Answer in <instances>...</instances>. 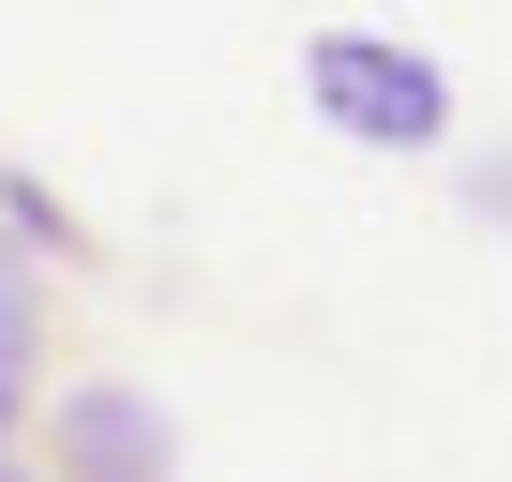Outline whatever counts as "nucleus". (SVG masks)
<instances>
[{
  "mask_svg": "<svg viewBox=\"0 0 512 482\" xmlns=\"http://www.w3.org/2000/svg\"><path fill=\"white\" fill-rule=\"evenodd\" d=\"M0 482H46V467H31V452H0Z\"/></svg>",
  "mask_w": 512,
  "mask_h": 482,
  "instance_id": "0eeeda50",
  "label": "nucleus"
},
{
  "mask_svg": "<svg viewBox=\"0 0 512 482\" xmlns=\"http://www.w3.org/2000/svg\"><path fill=\"white\" fill-rule=\"evenodd\" d=\"M0 241H16L31 272H91V257H106V241H91V211H76L46 166H0Z\"/></svg>",
  "mask_w": 512,
  "mask_h": 482,
  "instance_id": "7ed1b4c3",
  "label": "nucleus"
},
{
  "mask_svg": "<svg viewBox=\"0 0 512 482\" xmlns=\"http://www.w3.org/2000/svg\"><path fill=\"white\" fill-rule=\"evenodd\" d=\"M452 196H467L482 226H512V151H467V166H452Z\"/></svg>",
  "mask_w": 512,
  "mask_h": 482,
  "instance_id": "39448f33",
  "label": "nucleus"
},
{
  "mask_svg": "<svg viewBox=\"0 0 512 482\" xmlns=\"http://www.w3.org/2000/svg\"><path fill=\"white\" fill-rule=\"evenodd\" d=\"M302 106H317V136H347V151H377V166H452L467 136V106H452V61L437 46H407V31H362V16H332V31H302Z\"/></svg>",
  "mask_w": 512,
  "mask_h": 482,
  "instance_id": "f257e3e1",
  "label": "nucleus"
},
{
  "mask_svg": "<svg viewBox=\"0 0 512 482\" xmlns=\"http://www.w3.org/2000/svg\"><path fill=\"white\" fill-rule=\"evenodd\" d=\"M0 377H46V272L0 241Z\"/></svg>",
  "mask_w": 512,
  "mask_h": 482,
  "instance_id": "20e7f679",
  "label": "nucleus"
},
{
  "mask_svg": "<svg viewBox=\"0 0 512 482\" xmlns=\"http://www.w3.org/2000/svg\"><path fill=\"white\" fill-rule=\"evenodd\" d=\"M31 437V377H0V452H16Z\"/></svg>",
  "mask_w": 512,
  "mask_h": 482,
  "instance_id": "423d86ee",
  "label": "nucleus"
},
{
  "mask_svg": "<svg viewBox=\"0 0 512 482\" xmlns=\"http://www.w3.org/2000/svg\"><path fill=\"white\" fill-rule=\"evenodd\" d=\"M31 467H46V482H181V422H166L136 377H61Z\"/></svg>",
  "mask_w": 512,
  "mask_h": 482,
  "instance_id": "f03ea898",
  "label": "nucleus"
}]
</instances>
